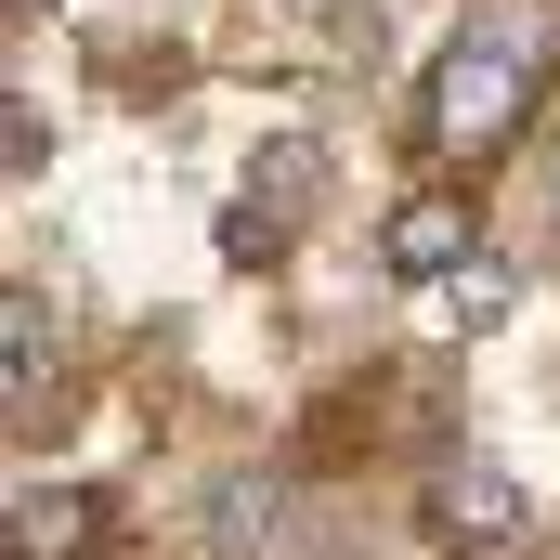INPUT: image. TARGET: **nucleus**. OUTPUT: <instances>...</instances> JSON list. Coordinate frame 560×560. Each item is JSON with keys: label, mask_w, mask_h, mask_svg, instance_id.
Returning a JSON list of instances; mask_svg holds the SVG:
<instances>
[{"label": "nucleus", "mask_w": 560, "mask_h": 560, "mask_svg": "<svg viewBox=\"0 0 560 560\" xmlns=\"http://www.w3.org/2000/svg\"><path fill=\"white\" fill-rule=\"evenodd\" d=\"M548 66H560V13H482V26H456V52L430 66V105H418L430 156H482V143H509L522 118H535Z\"/></svg>", "instance_id": "f257e3e1"}, {"label": "nucleus", "mask_w": 560, "mask_h": 560, "mask_svg": "<svg viewBox=\"0 0 560 560\" xmlns=\"http://www.w3.org/2000/svg\"><path fill=\"white\" fill-rule=\"evenodd\" d=\"M522 522H535V509H522V482H509V469H482V456H456V469L430 482V535H443V548H522Z\"/></svg>", "instance_id": "f03ea898"}, {"label": "nucleus", "mask_w": 560, "mask_h": 560, "mask_svg": "<svg viewBox=\"0 0 560 560\" xmlns=\"http://www.w3.org/2000/svg\"><path fill=\"white\" fill-rule=\"evenodd\" d=\"M469 248H482L469 196H405V209H392V275H456Z\"/></svg>", "instance_id": "7ed1b4c3"}, {"label": "nucleus", "mask_w": 560, "mask_h": 560, "mask_svg": "<svg viewBox=\"0 0 560 560\" xmlns=\"http://www.w3.org/2000/svg\"><path fill=\"white\" fill-rule=\"evenodd\" d=\"M92 535H105V495H26V509H13V548H26V560L92 548Z\"/></svg>", "instance_id": "20e7f679"}, {"label": "nucleus", "mask_w": 560, "mask_h": 560, "mask_svg": "<svg viewBox=\"0 0 560 560\" xmlns=\"http://www.w3.org/2000/svg\"><path fill=\"white\" fill-rule=\"evenodd\" d=\"M313 196H326V156H313V143H275V156L248 170V209H261V222H287V209H313Z\"/></svg>", "instance_id": "39448f33"}]
</instances>
